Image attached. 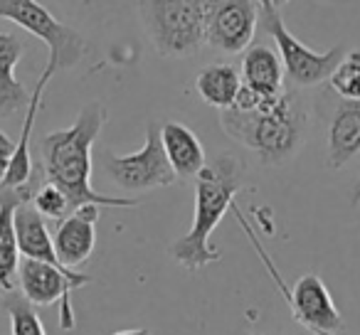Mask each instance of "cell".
<instances>
[{
  "label": "cell",
  "mask_w": 360,
  "mask_h": 335,
  "mask_svg": "<svg viewBox=\"0 0 360 335\" xmlns=\"http://www.w3.org/2000/svg\"><path fill=\"white\" fill-rule=\"evenodd\" d=\"M259 22L271 37L279 50L281 65H284L286 77L291 84L296 86H316L323 79L333 74L338 62L343 60V45H335L328 52H314L296 40L289 30H286L284 20L279 15V8L271 0H259Z\"/></svg>",
  "instance_id": "cell-6"
},
{
  "label": "cell",
  "mask_w": 360,
  "mask_h": 335,
  "mask_svg": "<svg viewBox=\"0 0 360 335\" xmlns=\"http://www.w3.org/2000/svg\"><path fill=\"white\" fill-rule=\"evenodd\" d=\"M37 178L15 190H0V298L18 291L20 286V244L15 230V210L22 202H32Z\"/></svg>",
  "instance_id": "cell-12"
},
{
  "label": "cell",
  "mask_w": 360,
  "mask_h": 335,
  "mask_svg": "<svg viewBox=\"0 0 360 335\" xmlns=\"http://www.w3.org/2000/svg\"><path fill=\"white\" fill-rule=\"evenodd\" d=\"M22 55L25 42L11 32H0V119H8L30 104L27 89L15 79V67Z\"/></svg>",
  "instance_id": "cell-16"
},
{
  "label": "cell",
  "mask_w": 360,
  "mask_h": 335,
  "mask_svg": "<svg viewBox=\"0 0 360 335\" xmlns=\"http://www.w3.org/2000/svg\"><path fill=\"white\" fill-rule=\"evenodd\" d=\"M72 18H82L89 22H101L124 13L134 0H57Z\"/></svg>",
  "instance_id": "cell-21"
},
{
  "label": "cell",
  "mask_w": 360,
  "mask_h": 335,
  "mask_svg": "<svg viewBox=\"0 0 360 335\" xmlns=\"http://www.w3.org/2000/svg\"><path fill=\"white\" fill-rule=\"evenodd\" d=\"M360 153V101L340 99L328 126V165L333 171Z\"/></svg>",
  "instance_id": "cell-17"
},
{
  "label": "cell",
  "mask_w": 360,
  "mask_h": 335,
  "mask_svg": "<svg viewBox=\"0 0 360 335\" xmlns=\"http://www.w3.org/2000/svg\"><path fill=\"white\" fill-rule=\"evenodd\" d=\"M195 86L205 104L225 111L232 109L237 96H240L242 74L232 65H227V62H217V65H207L205 70H200Z\"/></svg>",
  "instance_id": "cell-18"
},
{
  "label": "cell",
  "mask_w": 360,
  "mask_h": 335,
  "mask_svg": "<svg viewBox=\"0 0 360 335\" xmlns=\"http://www.w3.org/2000/svg\"><path fill=\"white\" fill-rule=\"evenodd\" d=\"M114 335H150L148 328H134V330H119V333Z\"/></svg>",
  "instance_id": "cell-24"
},
{
  "label": "cell",
  "mask_w": 360,
  "mask_h": 335,
  "mask_svg": "<svg viewBox=\"0 0 360 335\" xmlns=\"http://www.w3.org/2000/svg\"><path fill=\"white\" fill-rule=\"evenodd\" d=\"M57 72L45 67V72L40 74L37 79V86L30 96V104L25 109V121H22V131H20V138H18L15 148H13L11 158H8V165H6V173L0 178V190H15V188H22L27 183H32L40 171H35V165H32V155H30V136H32V129H35V119H37V111H40V104H42V94H45L47 84L50 79L55 77Z\"/></svg>",
  "instance_id": "cell-13"
},
{
  "label": "cell",
  "mask_w": 360,
  "mask_h": 335,
  "mask_svg": "<svg viewBox=\"0 0 360 335\" xmlns=\"http://www.w3.org/2000/svg\"><path fill=\"white\" fill-rule=\"evenodd\" d=\"M269 271L274 274L279 289L284 291L294 318L299 320L304 328H309L314 335H338L340 330H343V315L338 313L333 298H330V291L326 289V284L319 276L316 274L301 276L294 284V289L289 291L271 266H269Z\"/></svg>",
  "instance_id": "cell-10"
},
{
  "label": "cell",
  "mask_w": 360,
  "mask_h": 335,
  "mask_svg": "<svg viewBox=\"0 0 360 335\" xmlns=\"http://www.w3.org/2000/svg\"><path fill=\"white\" fill-rule=\"evenodd\" d=\"M220 124L230 138L240 140L264 165H284L301 150L309 126V111L296 91L284 94L252 109L220 111Z\"/></svg>",
  "instance_id": "cell-3"
},
{
  "label": "cell",
  "mask_w": 360,
  "mask_h": 335,
  "mask_svg": "<svg viewBox=\"0 0 360 335\" xmlns=\"http://www.w3.org/2000/svg\"><path fill=\"white\" fill-rule=\"evenodd\" d=\"M0 18L15 22L47 45V67L55 72L72 70L84 57L86 40L72 25L62 22L40 0H0Z\"/></svg>",
  "instance_id": "cell-5"
},
{
  "label": "cell",
  "mask_w": 360,
  "mask_h": 335,
  "mask_svg": "<svg viewBox=\"0 0 360 335\" xmlns=\"http://www.w3.org/2000/svg\"><path fill=\"white\" fill-rule=\"evenodd\" d=\"M0 306H3L8 320H11L13 335H47L42 318L37 315V306H32L22 294L13 291L6 298H0Z\"/></svg>",
  "instance_id": "cell-19"
},
{
  "label": "cell",
  "mask_w": 360,
  "mask_h": 335,
  "mask_svg": "<svg viewBox=\"0 0 360 335\" xmlns=\"http://www.w3.org/2000/svg\"><path fill=\"white\" fill-rule=\"evenodd\" d=\"M245 185V165L237 155L217 153L195 176V217L186 237L170 247V256L183 269L200 271L220 261V251L210 244L212 232L235 207V195Z\"/></svg>",
  "instance_id": "cell-2"
},
{
  "label": "cell",
  "mask_w": 360,
  "mask_h": 335,
  "mask_svg": "<svg viewBox=\"0 0 360 335\" xmlns=\"http://www.w3.org/2000/svg\"><path fill=\"white\" fill-rule=\"evenodd\" d=\"M160 143H163V150L168 155V163L173 165L175 176L183 180L195 178L205 168V148H202L195 131H191L186 124L165 121L160 126Z\"/></svg>",
  "instance_id": "cell-15"
},
{
  "label": "cell",
  "mask_w": 360,
  "mask_h": 335,
  "mask_svg": "<svg viewBox=\"0 0 360 335\" xmlns=\"http://www.w3.org/2000/svg\"><path fill=\"white\" fill-rule=\"evenodd\" d=\"M240 74L242 89L235 101L237 109H252L262 101H271L284 94V65L266 45L247 47Z\"/></svg>",
  "instance_id": "cell-11"
},
{
  "label": "cell",
  "mask_w": 360,
  "mask_h": 335,
  "mask_svg": "<svg viewBox=\"0 0 360 335\" xmlns=\"http://www.w3.org/2000/svg\"><path fill=\"white\" fill-rule=\"evenodd\" d=\"M139 15L163 57H191L205 45L207 0H139Z\"/></svg>",
  "instance_id": "cell-4"
},
{
  "label": "cell",
  "mask_w": 360,
  "mask_h": 335,
  "mask_svg": "<svg viewBox=\"0 0 360 335\" xmlns=\"http://www.w3.org/2000/svg\"><path fill=\"white\" fill-rule=\"evenodd\" d=\"M96 220L99 205H82L60 222L55 232V247L65 266L77 271V266L89 261L96 244Z\"/></svg>",
  "instance_id": "cell-14"
},
{
  "label": "cell",
  "mask_w": 360,
  "mask_h": 335,
  "mask_svg": "<svg viewBox=\"0 0 360 335\" xmlns=\"http://www.w3.org/2000/svg\"><path fill=\"white\" fill-rule=\"evenodd\" d=\"M245 335H259V333H245Z\"/></svg>",
  "instance_id": "cell-28"
},
{
  "label": "cell",
  "mask_w": 360,
  "mask_h": 335,
  "mask_svg": "<svg viewBox=\"0 0 360 335\" xmlns=\"http://www.w3.org/2000/svg\"><path fill=\"white\" fill-rule=\"evenodd\" d=\"M350 202H353V205H360V180L355 183L353 192H350Z\"/></svg>",
  "instance_id": "cell-25"
},
{
  "label": "cell",
  "mask_w": 360,
  "mask_h": 335,
  "mask_svg": "<svg viewBox=\"0 0 360 335\" xmlns=\"http://www.w3.org/2000/svg\"><path fill=\"white\" fill-rule=\"evenodd\" d=\"M32 205H35V210L40 212L45 220H65L67 212L72 210V205H70V200H67L65 192L47 180L40 183L35 197H32Z\"/></svg>",
  "instance_id": "cell-22"
},
{
  "label": "cell",
  "mask_w": 360,
  "mask_h": 335,
  "mask_svg": "<svg viewBox=\"0 0 360 335\" xmlns=\"http://www.w3.org/2000/svg\"><path fill=\"white\" fill-rule=\"evenodd\" d=\"M106 119H109L106 106L101 101H89L70 129L52 131L42 138V173H45L47 183H52L65 192L72 210L82 205H139L136 197L101 195L91 188V148H94Z\"/></svg>",
  "instance_id": "cell-1"
},
{
  "label": "cell",
  "mask_w": 360,
  "mask_h": 335,
  "mask_svg": "<svg viewBox=\"0 0 360 335\" xmlns=\"http://www.w3.org/2000/svg\"><path fill=\"white\" fill-rule=\"evenodd\" d=\"M0 148L6 150V153H8V155H11V153H13V148H15V143H13V140H11V138H8V136H6V133H3V131H0Z\"/></svg>",
  "instance_id": "cell-23"
},
{
  "label": "cell",
  "mask_w": 360,
  "mask_h": 335,
  "mask_svg": "<svg viewBox=\"0 0 360 335\" xmlns=\"http://www.w3.org/2000/svg\"><path fill=\"white\" fill-rule=\"evenodd\" d=\"M330 89L343 101H360V50H353L338 62L328 77Z\"/></svg>",
  "instance_id": "cell-20"
},
{
  "label": "cell",
  "mask_w": 360,
  "mask_h": 335,
  "mask_svg": "<svg viewBox=\"0 0 360 335\" xmlns=\"http://www.w3.org/2000/svg\"><path fill=\"white\" fill-rule=\"evenodd\" d=\"M259 25V0H207L205 45L222 55L252 47Z\"/></svg>",
  "instance_id": "cell-9"
},
{
  "label": "cell",
  "mask_w": 360,
  "mask_h": 335,
  "mask_svg": "<svg viewBox=\"0 0 360 335\" xmlns=\"http://www.w3.org/2000/svg\"><path fill=\"white\" fill-rule=\"evenodd\" d=\"M271 3H274L276 8H281V6H286V3H289V0H271Z\"/></svg>",
  "instance_id": "cell-27"
},
{
  "label": "cell",
  "mask_w": 360,
  "mask_h": 335,
  "mask_svg": "<svg viewBox=\"0 0 360 335\" xmlns=\"http://www.w3.org/2000/svg\"><path fill=\"white\" fill-rule=\"evenodd\" d=\"M104 171L106 176L129 192H146L153 188H168L175 183V171L168 163V155L160 143V129L148 124L146 129V143L139 153L131 155H114L104 153Z\"/></svg>",
  "instance_id": "cell-7"
},
{
  "label": "cell",
  "mask_w": 360,
  "mask_h": 335,
  "mask_svg": "<svg viewBox=\"0 0 360 335\" xmlns=\"http://www.w3.org/2000/svg\"><path fill=\"white\" fill-rule=\"evenodd\" d=\"M8 158H11V155L6 153V150L0 148V178H3V173H6V165H8Z\"/></svg>",
  "instance_id": "cell-26"
},
{
  "label": "cell",
  "mask_w": 360,
  "mask_h": 335,
  "mask_svg": "<svg viewBox=\"0 0 360 335\" xmlns=\"http://www.w3.org/2000/svg\"><path fill=\"white\" fill-rule=\"evenodd\" d=\"M89 284V274L75 269H60L47 261L20 259V294L32 306H52L60 301V325L62 330L75 328V308H72V291Z\"/></svg>",
  "instance_id": "cell-8"
}]
</instances>
